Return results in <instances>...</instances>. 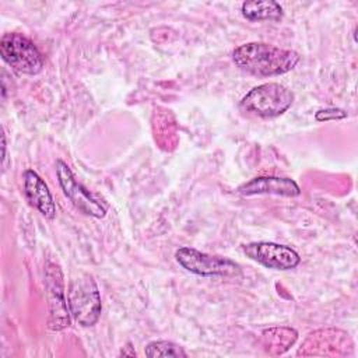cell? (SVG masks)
<instances>
[{"label":"cell","instance_id":"6da1fadb","mask_svg":"<svg viewBox=\"0 0 358 358\" xmlns=\"http://www.w3.org/2000/svg\"><path fill=\"white\" fill-rule=\"evenodd\" d=\"M235 64L255 77H274L291 71L299 62V55L262 42H249L232 52Z\"/></svg>","mask_w":358,"mask_h":358},{"label":"cell","instance_id":"7a4b0ae2","mask_svg":"<svg viewBox=\"0 0 358 358\" xmlns=\"http://www.w3.org/2000/svg\"><path fill=\"white\" fill-rule=\"evenodd\" d=\"M294 102V94L281 84L266 83L252 88L242 99L241 109L259 117H277Z\"/></svg>","mask_w":358,"mask_h":358},{"label":"cell","instance_id":"3957f363","mask_svg":"<svg viewBox=\"0 0 358 358\" xmlns=\"http://www.w3.org/2000/svg\"><path fill=\"white\" fill-rule=\"evenodd\" d=\"M67 303L74 320L84 326H94L101 315V295L94 278L83 274L71 280L67 291Z\"/></svg>","mask_w":358,"mask_h":358},{"label":"cell","instance_id":"277c9868","mask_svg":"<svg viewBox=\"0 0 358 358\" xmlns=\"http://www.w3.org/2000/svg\"><path fill=\"white\" fill-rule=\"evenodd\" d=\"M0 53L3 60L22 74H38L43 67V59L38 48L22 34L8 32L1 36Z\"/></svg>","mask_w":358,"mask_h":358},{"label":"cell","instance_id":"5b68a950","mask_svg":"<svg viewBox=\"0 0 358 358\" xmlns=\"http://www.w3.org/2000/svg\"><path fill=\"white\" fill-rule=\"evenodd\" d=\"M176 262L187 271L201 277L215 275H236L241 273V266L228 257L213 256L200 252L194 248L183 246L175 252Z\"/></svg>","mask_w":358,"mask_h":358},{"label":"cell","instance_id":"8992f818","mask_svg":"<svg viewBox=\"0 0 358 358\" xmlns=\"http://www.w3.org/2000/svg\"><path fill=\"white\" fill-rule=\"evenodd\" d=\"M56 175L59 185L64 196L73 203V206L85 215L94 218H103L106 215V208L101 201H98L73 175L70 166L62 161H56Z\"/></svg>","mask_w":358,"mask_h":358},{"label":"cell","instance_id":"52a82bcc","mask_svg":"<svg viewBox=\"0 0 358 358\" xmlns=\"http://www.w3.org/2000/svg\"><path fill=\"white\" fill-rule=\"evenodd\" d=\"M45 278L48 289V326L50 330H63L70 326V309L64 296L63 274L57 264L48 262L45 266Z\"/></svg>","mask_w":358,"mask_h":358},{"label":"cell","instance_id":"ba28073f","mask_svg":"<svg viewBox=\"0 0 358 358\" xmlns=\"http://www.w3.org/2000/svg\"><path fill=\"white\" fill-rule=\"evenodd\" d=\"M242 249L246 257L273 270H291L301 262L299 255L292 248L275 242H250Z\"/></svg>","mask_w":358,"mask_h":358},{"label":"cell","instance_id":"9c48e42d","mask_svg":"<svg viewBox=\"0 0 358 358\" xmlns=\"http://www.w3.org/2000/svg\"><path fill=\"white\" fill-rule=\"evenodd\" d=\"M236 190L245 196L275 194L282 197H295L301 194V189L295 180L278 176H257L242 183Z\"/></svg>","mask_w":358,"mask_h":358},{"label":"cell","instance_id":"30bf717a","mask_svg":"<svg viewBox=\"0 0 358 358\" xmlns=\"http://www.w3.org/2000/svg\"><path fill=\"white\" fill-rule=\"evenodd\" d=\"M24 193L31 206H34L45 218L56 217V204L45 180L34 171L24 172Z\"/></svg>","mask_w":358,"mask_h":358},{"label":"cell","instance_id":"8fae6325","mask_svg":"<svg viewBox=\"0 0 358 358\" xmlns=\"http://www.w3.org/2000/svg\"><path fill=\"white\" fill-rule=\"evenodd\" d=\"M242 15L249 21H263L273 20L277 21L282 17V7L277 1H245L242 4Z\"/></svg>","mask_w":358,"mask_h":358},{"label":"cell","instance_id":"7c38bea8","mask_svg":"<svg viewBox=\"0 0 358 358\" xmlns=\"http://www.w3.org/2000/svg\"><path fill=\"white\" fill-rule=\"evenodd\" d=\"M144 354L150 358H155V357H187V354L185 352V350L172 343V341H166V340H158V341H151L147 344Z\"/></svg>","mask_w":358,"mask_h":358},{"label":"cell","instance_id":"4fadbf2b","mask_svg":"<svg viewBox=\"0 0 358 358\" xmlns=\"http://www.w3.org/2000/svg\"><path fill=\"white\" fill-rule=\"evenodd\" d=\"M347 117V112L338 108H327V109H319L315 113V119L317 122H329V120H341Z\"/></svg>","mask_w":358,"mask_h":358}]
</instances>
